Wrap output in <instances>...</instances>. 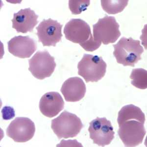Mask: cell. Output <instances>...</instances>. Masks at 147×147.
<instances>
[{"mask_svg":"<svg viewBox=\"0 0 147 147\" xmlns=\"http://www.w3.org/2000/svg\"><path fill=\"white\" fill-rule=\"evenodd\" d=\"M30 71L36 79L42 80L50 77L56 67L55 58L47 51H38L28 59Z\"/></svg>","mask_w":147,"mask_h":147,"instance_id":"cell-7","label":"cell"},{"mask_svg":"<svg viewBox=\"0 0 147 147\" xmlns=\"http://www.w3.org/2000/svg\"><path fill=\"white\" fill-rule=\"evenodd\" d=\"M90 1L89 0L69 1V7L73 14L77 15L86 10L87 7L90 5Z\"/></svg>","mask_w":147,"mask_h":147,"instance_id":"cell-18","label":"cell"},{"mask_svg":"<svg viewBox=\"0 0 147 147\" xmlns=\"http://www.w3.org/2000/svg\"><path fill=\"white\" fill-rule=\"evenodd\" d=\"M102 8L107 13L115 14L123 11L128 4L129 1H101Z\"/></svg>","mask_w":147,"mask_h":147,"instance_id":"cell-16","label":"cell"},{"mask_svg":"<svg viewBox=\"0 0 147 147\" xmlns=\"http://www.w3.org/2000/svg\"><path fill=\"white\" fill-rule=\"evenodd\" d=\"M113 46L114 48L113 55L117 63L124 66L134 67L135 64L141 59V55L144 52L140 41L131 37L127 38L123 37Z\"/></svg>","mask_w":147,"mask_h":147,"instance_id":"cell-2","label":"cell"},{"mask_svg":"<svg viewBox=\"0 0 147 147\" xmlns=\"http://www.w3.org/2000/svg\"><path fill=\"white\" fill-rule=\"evenodd\" d=\"M3 118L5 120H10L13 118L15 115V111L12 107L5 106L2 110Z\"/></svg>","mask_w":147,"mask_h":147,"instance_id":"cell-19","label":"cell"},{"mask_svg":"<svg viewBox=\"0 0 147 147\" xmlns=\"http://www.w3.org/2000/svg\"><path fill=\"white\" fill-rule=\"evenodd\" d=\"M144 124L135 119L125 120L118 124V134L125 147H136L142 143L146 134Z\"/></svg>","mask_w":147,"mask_h":147,"instance_id":"cell-6","label":"cell"},{"mask_svg":"<svg viewBox=\"0 0 147 147\" xmlns=\"http://www.w3.org/2000/svg\"><path fill=\"white\" fill-rule=\"evenodd\" d=\"M107 67L102 57L84 54L78 65V74L86 83L98 82L105 75Z\"/></svg>","mask_w":147,"mask_h":147,"instance_id":"cell-4","label":"cell"},{"mask_svg":"<svg viewBox=\"0 0 147 147\" xmlns=\"http://www.w3.org/2000/svg\"><path fill=\"white\" fill-rule=\"evenodd\" d=\"M38 16L30 8L21 9L17 13L14 14L11 20L12 28L17 32L26 34L32 32L34 27L38 24Z\"/></svg>","mask_w":147,"mask_h":147,"instance_id":"cell-13","label":"cell"},{"mask_svg":"<svg viewBox=\"0 0 147 147\" xmlns=\"http://www.w3.org/2000/svg\"><path fill=\"white\" fill-rule=\"evenodd\" d=\"M7 44L9 52L21 59L29 58L37 49L36 42L28 36L14 37Z\"/></svg>","mask_w":147,"mask_h":147,"instance_id":"cell-11","label":"cell"},{"mask_svg":"<svg viewBox=\"0 0 147 147\" xmlns=\"http://www.w3.org/2000/svg\"><path fill=\"white\" fill-rule=\"evenodd\" d=\"M132 80L131 84L134 86L140 89H145L147 87V71L144 69H133L130 76Z\"/></svg>","mask_w":147,"mask_h":147,"instance_id":"cell-17","label":"cell"},{"mask_svg":"<svg viewBox=\"0 0 147 147\" xmlns=\"http://www.w3.org/2000/svg\"><path fill=\"white\" fill-rule=\"evenodd\" d=\"M83 127L80 118L67 111L52 121L51 127L59 139L76 137Z\"/></svg>","mask_w":147,"mask_h":147,"instance_id":"cell-3","label":"cell"},{"mask_svg":"<svg viewBox=\"0 0 147 147\" xmlns=\"http://www.w3.org/2000/svg\"><path fill=\"white\" fill-rule=\"evenodd\" d=\"M62 25L57 20L44 19L36 27L37 35L39 41L44 46H54L60 42L62 37Z\"/></svg>","mask_w":147,"mask_h":147,"instance_id":"cell-10","label":"cell"},{"mask_svg":"<svg viewBox=\"0 0 147 147\" xmlns=\"http://www.w3.org/2000/svg\"><path fill=\"white\" fill-rule=\"evenodd\" d=\"M88 131L94 143L99 146L108 145L114 138L113 127L110 121L107 120L105 117H97L91 121Z\"/></svg>","mask_w":147,"mask_h":147,"instance_id":"cell-8","label":"cell"},{"mask_svg":"<svg viewBox=\"0 0 147 147\" xmlns=\"http://www.w3.org/2000/svg\"><path fill=\"white\" fill-rule=\"evenodd\" d=\"M86 91L85 84L82 79L78 77H73L64 82L61 88L66 101L76 102L84 97Z\"/></svg>","mask_w":147,"mask_h":147,"instance_id":"cell-14","label":"cell"},{"mask_svg":"<svg viewBox=\"0 0 147 147\" xmlns=\"http://www.w3.org/2000/svg\"><path fill=\"white\" fill-rule=\"evenodd\" d=\"M35 131V125L30 119L17 117L9 124L7 134L15 142L24 143L32 139Z\"/></svg>","mask_w":147,"mask_h":147,"instance_id":"cell-9","label":"cell"},{"mask_svg":"<svg viewBox=\"0 0 147 147\" xmlns=\"http://www.w3.org/2000/svg\"><path fill=\"white\" fill-rule=\"evenodd\" d=\"M64 34L67 40L80 45L88 52H93L100 47L102 43L95 41L88 24L80 19H72L65 25Z\"/></svg>","mask_w":147,"mask_h":147,"instance_id":"cell-1","label":"cell"},{"mask_svg":"<svg viewBox=\"0 0 147 147\" xmlns=\"http://www.w3.org/2000/svg\"><path fill=\"white\" fill-rule=\"evenodd\" d=\"M119 27L115 17L106 15L94 25V39L105 45L115 43L121 36Z\"/></svg>","mask_w":147,"mask_h":147,"instance_id":"cell-5","label":"cell"},{"mask_svg":"<svg viewBox=\"0 0 147 147\" xmlns=\"http://www.w3.org/2000/svg\"><path fill=\"white\" fill-rule=\"evenodd\" d=\"M131 119L137 120L144 123L145 121V116L139 107L134 105L124 106L118 113V123L119 124L125 121Z\"/></svg>","mask_w":147,"mask_h":147,"instance_id":"cell-15","label":"cell"},{"mask_svg":"<svg viewBox=\"0 0 147 147\" xmlns=\"http://www.w3.org/2000/svg\"><path fill=\"white\" fill-rule=\"evenodd\" d=\"M64 107L63 99L58 92H50L45 94L39 102L40 111L49 118L57 116L63 109Z\"/></svg>","mask_w":147,"mask_h":147,"instance_id":"cell-12","label":"cell"}]
</instances>
